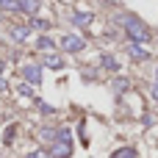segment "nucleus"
<instances>
[{"label":"nucleus","instance_id":"nucleus-1","mask_svg":"<svg viewBox=\"0 0 158 158\" xmlns=\"http://www.w3.org/2000/svg\"><path fill=\"white\" fill-rule=\"evenodd\" d=\"M119 22L131 31V36H133V39H139V42H144V39H147V28H144V22H139V19H133V17H119Z\"/></svg>","mask_w":158,"mask_h":158},{"label":"nucleus","instance_id":"nucleus-2","mask_svg":"<svg viewBox=\"0 0 158 158\" xmlns=\"http://www.w3.org/2000/svg\"><path fill=\"white\" fill-rule=\"evenodd\" d=\"M61 44H64V50H83V39L81 36H64Z\"/></svg>","mask_w":158,"mask_h":158},{"label":"nucleus","instance_id":"nucleus-3","mask_svg":"<svg viewBox=\"0 0 158 158\" xmlns=\"http://www.w3.org/2000/svg\"><path fill=\"white\" fill-rule=\"evenodd\" d=\"M17 8L22 14H36L39 11V0H17Z\"/></svg>","mask_w":158,"mask_h":158},{"label":"nucleus","instance_id":"nucleus-4","mask_svg":"<svg viewBox=\"0 0 158 158\" xmlns=\"http://www.w3.org/2000/svg\"><path fill=\"white\" fill-rule=\"evenodd\" d=\"M50 153H53V156H58V158H64V156H69V153H72V147H67L64 142H56V147H50Z\"/></svg>","mask_w":158,"mask_h":158},{"label":"nucleus","instance_id":"nucleus-5","mask_svg":"<svg viewBox=\"0 0 158 158\" xmlns=\"http://www.w3.org/2000/svg\"><path fill=\"white\" fill-rule=\"evenodd\" d=\"M28 33H31L28 28H14V31H11V36H14V42H25V39H28Z\"/></svg>","mask_w":158,"mask_h":158},{"label":"nucleus","instance_id":"nucleus-6","mask_svg":"<svg viewBox=\"0 0 158 158\" xmlns=\"http://www.w3.org/2000/svg\"><path fill=\"white\" fill-rule=\"evenodd\" d=\"M111 158H136V150L133 147H122V150H117Z\"/></svg>","mask_w":158,"mask_h":158},{"label":"nucleus","instance_id":"nucleus-7","mask_svg":"<svg viewBox=\"0 0 158 158\" xmlns=\"http://www.w3.org/2000/svg\"><path fill=\"white\" fill-rule=\"evenodd\" d=\"M0 11H19L17 0H0Z\"/></svg>","mask_w":158,"mask_h":158},{"label":"nucleus","instance_id":"nucleus-8","mask_svg":"<svg viewBox=\"0 0 158 158\" xmlns=\"http://www.w3.org/2000/svg\"><path fill=\"white\" fill-rule=\"evenodd\" d=\"M25 78L36 83V81H39V69H36V67H28V69H25Z\"/></svg>","mask_w":158,"mask_h":158},{"label":"nucleus","instance_id":"nucleus-9","mask_svg":"<svg viewBox=\"0 0 158 158\" xmlns=\"http://www.w3.org/2000/svg\"><path fill=\"white\" fill-rule=\"evenodd\" d=\"M72 19H75V22H78V25H86V22H89V19H92V14H75V17H72Z\"/></svg>","mask_w":158,"mask_h":158},{"label":"nucleus","instance_id":"nucleus-10","mask_svg":"<svg viewBox=\"0 0 158 158\" xmlns=\"http://www.w3.org/2000/svg\"><path fill=\"white\" fill-rule=\"evenodd\" d=\"M131 53H133V58H147V53L142 47H131Z\"/></svg>","mask_w":158,"mask_h":158},{"label":"nucleus","instance_id":"nucleus-11","mask_svg":"<svg viewBox=\"0 0 158 158\" xmlns=\"http://www.w3.org/2000/svg\"><path fill=\"white\" fill-rule=\"evenodd\" d=\"M39 47H53V39H47V36H42V39H39Z\"/></svg>","mask_w":158,"mask_h":158},{"label":"nucleus","instance_id":"nucleus-12","mask_svg":"<svg viewBox=\"0 0 158 158\" xmlns=\"http://www.w3.org/2000/svg\"><path fill=\"white\" fill-rule=\"evenodd\" d=\"M25 158H47V153H42V150H36V153H28Z\"/></svg>","mask_w":158,"mask_h":158}]
</instances>
